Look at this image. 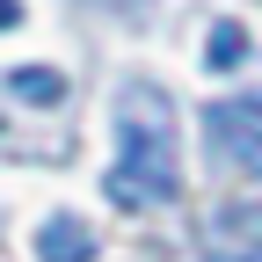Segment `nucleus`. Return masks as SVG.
<instances>
[{
	"instance_id": "f257e3e1",
	"label": "nucleus",
	"mask_w": 262,
	"mask_h": 262,
	"mask_svg": "<svg viewBox=\"0 0 262 262\" xmlns=\"http://www.w3.org/2000/svg\"><path fill=\"white\" fill-rule=\"evenodd\" d=\"M117 160L102 175V196L124 211H146V204H168L182 189V160H175V102L146 80H124L117 88Z\"/></svg>"
},
{
	"instance_id": "f03ea898",
	"label": "nucleus",
	"mask_w": 262,
	"mask_h": 262,
	"mask_svg": "<svg viewBox=\"0 0 262 262\" xmlns=\"http://www.w3.org/2000/svg\"><path fill=\"white\" fill-rule=\"evenodd\" d=\"M204 146L226 168L262 175V95H219V102H204Z\"/></svg>"
},
{
	"instance_id": "7ed1b4c3",
	"label": "nucleus",
	"mask_w": 262,
	"mask_h": 262,
	"mask_svg": "<svg viewBox=\"0 0 262 262\" xmlns=\"http://www.w3.org/2000/svg\"><path fill=\"white\" fill-rule=\"evenodd\" d=\"M204 262H262V204L255 196L204 211Z\"/></svg>"
},
{
	"instance_id": "20e7f679",
	"label": "nucleus",
	"mask_w": 262,
	"mask_h": 262,
	"mask_svg": "<svg viewBox=\"0 0 262 262\" xmlns=\"http://www.w3.org/2000/svg\"><path fill=\"white\" fill-rule=\"evenodd\" d=\"M37 262H95V233L80 211H44L37 226Z\"/></svg>"
},
{
	"instance_id": "39448f33",
	"label": "nucleus",
	"mask_w": 262,
	"mask_h": 262,
	"mask_svg": "<svg viewBox=\"0 0 262 262\" xmlns=\"http://www.w3.org/2000/svg\"><path fill=\"white\" fill-rule=\"evenodd\" d=\"M8 95L29 102V110H58L66 102V73H51V66H15V73H8Z\"/></svg>"
},
{
	"instance_id": "423d86ee",
	"label": "nucleus",
	"mask_w": 262,
	"mask_h": 262,
	"mask_svg": "<svg viewBox=\"0 0 262 262\" xmlns=\"http://www.w3.org/2000/svg\"><path fill=\"white\" fill-rule=\"evenodd\" d=\"M241 58H248V29L241 22H219L211 44H204V66H241Z\"/></svg>"
},
{
	"instance_id": "0eeeda50",
	"label": "nucleus",
	"mask_w": 262,
	"mask_h": 262,
	"mask_svg": "<svg viewBox=\"0 0 262 262\" xmlns=\"http://www.w3.org/2000/svg\"><path fill=\"white\" fill-rule=\"evenodd\" d=\"M15 15H22V8H15V0H0V29H15Z\"/></svg>"
}]
</instances>
